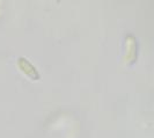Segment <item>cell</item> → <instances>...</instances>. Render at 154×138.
I'll list each match as a JSON object with an SVG mask.
<instances>
[{"instance_id": "6da1fadb", "label": "cell", "mask_w": 154, "mask_h": 138, "mask_svg": "<svg viewBox=\"0 0 154 138\" xmlns=\"http://www.w3.org/2000/svg\"><path fill=\"white\" fill-rule=\"evenodd\" d=\"M17 65H19L20 70L22 71V73H24L29 79H31V80H39L41 76H39L38 71L36 70V67L27 58L20 57L19 61H17Z\"/></svg>"}]
</instances>
